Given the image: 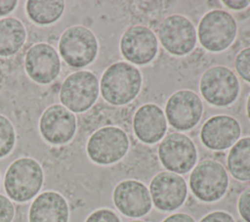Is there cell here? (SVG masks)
I'll return each mask as SVG.
<instances>
[{
    "instance_id": "1",
    "label": "cell",
    "mask_w": 250,
    "mask_h": 222,
    "mask_svg": "<svg viewBox=\"0 0 250 222\" xmlns=\"http://www.w3.org/2000/svg\"><path fill=\"white\" fill-rule=\"evenodd\" d=\"M142 85L140 70L126 62L109 66L101 79V93L109 104L121 106L130 103L139 94Z\"/></svg>"
},
{
    "instance_id": "2",
    "label": "cell",
    "mask_w": 250,
    "mask_h": 222,
    "mask_svg": "<svg viewBox=\"0 0 250 222\" xmlns=\"http://www.w3.org/2000/svg\"><path fill=\"white\" fill-rule=\"evenodd\" d=\"M43 171L40 164L29 157L15 160L8 168L4 187L10 199L18 202L31 200L41 189Z\"/></svg>"
},
{
    "instance_id": "3",
    "label": "cell",
    "mask_w": 250,
    "mask_h": 222,
    "mask_svg": "<svg viewBox=\"0 0 250 222\" xmlns=\"http://www.w3.org/2000/svg\"><path fill=\"white\" fill-rule=\"evenodd\" d=\"M229 177L225 167L214 159L201 160L191 171L189 187L200 200L212 202L220 200L227 192Z\"/></svg>"
},
{
    "instance_id": "4",
    "label": "cell",
    "mask_w": 250,
    "mask_h": 222,
    "mask_svg": "<svg viewBox=\"0 0 250 222\" xmlns=\"http://www.w3.org/2000/svg\"><path fill=\"white\" fill-rule=\"evenodd\" d=\"M236 35L233 17L223 10L206 13L198 24L200 44L210 52H221L230 46Z\"/></svg>"
},
{
    "instance_id": "5",
    "label": "cell",
    "mask_w": 250,
    "mask_h": 222,
    "mask_svg": "<svg viewBox=\"0 0 250 222\" xmlns=\"http://www.w3.org/2000/svg\"><path fill=\"white\" fill-rule=\"evenodd\" d=\"M59 50L63 61L72 67H83L91 64L98 53V42L87 27L75 25L61 36Z\"/></svg>"
},
{
    "instance_id": "6",
    "label": "cell",
    "mask_w": 250,
    "mask_h": 222,
    "mask_svg": "<svg viewBox=\"0 0 250 222\" xmlns=\"http://www.w3.org/2000/svg\"><path fill=\"white\" fill-rule=\"evenodd\" d=\"M99 95V80L88 70L68 75L61 86L60 100L63 107L74 112L87 111Z\"/></svg>"
},
{
    "instance_id": "7",
    "label": "cell",
    "mask_w": 250,
    "mask_h": 222,
    "mask_svg": "<svg viewBox=\"0 0 250 222\" xmlns=\"http://www.w3.org/2000/svg\"><path fill=\"white\" fill-rule=\"evenodd\" d=\"M199 88L203 98L216 107H226L235 101L239 82L232 70L223 66L211 67L201 76Z\"/></svg>"
},
{
    "instance_id": "8",
    "label": "cell",
    "mask_w": 250,
    "mask_h": 222,
    "mask_svg": "<svg viewBox=\"0 0 250 222\" xmlns=\"http://www.w3.org/2000/svg\"><path fill=\"white\" fill-rule=\"evenodd\" d=\"M129 149L126 133L113 126L103 127L94 132L87 143L89 157L99 164H111L121 159Z\"/></svg>"
},
{
    "instance_id": "9",
    "label": "cell",
    "mask_w": 250,
    "mask_h": 222,
    "mask_svg": "<svg viewBox=\"0 0 250 222\" xmlns=\"http://www.w3.org/2000/svg\"><path fill=\"white\" fill-rule=\"evenodd\" d=\"M158 156L166 169L176 174H184L194 166L197 153L191 139L182 133L173 132L160 142Z\"/></svg>"
},
{
    "instance_id": "10",
    "label": "cell",
    "mask_w": 250,
    "mask_h": 222,
    "mask_svg": "<svg viewBox=\"0 0 250 222\" xmlns=\"http://www.w3.org/2000/svg\"><path fill=\"white\" fill-rule=\"evenodd\" d=\"M158 37L167 52L175 56L186 55L194 48L196 32L191 22L181 15H171L159 24Z\"/></svg>"
},
{
    "instance_id": "11",
    "label": "cell",
    "mask_w": 250,
    "mask_h": 222,
    "mask_svg": "<svg viewBox=\"0 0 250 222\" xmlns=\"http://www.w3.org/2000/svg\"><path fill=\"white\" fill-rule=\"evenodd\" d=\"M202 102L190 90H179L168 99L165 112L168 122L177 130H189L200 120Z\"/></svg>"
},
{
    "instance_id": "12",
    "label": "cell",
    "mask_w": 250,
    "mask_h": 222,
    "mask_svg": "<svg viewBox=\"0 0 250 222\" xmlns=\"http://www.w3.org/2000/svg\"><path fill=\"white\" fill-rule=\"evenodd\" d=\"M149 194L156 208L172 211L184 203L188 189L183 177L173 172L163 171L152 178L149 184Z\"/></svg>"
},
{
    "instance_id": "13",
    "label": "cell",
    "mask_w": 250,
    "mask_h": 222,
    "mask_svg": "<svg viewBox=\"0 0 250 222\" xmlns=\"http://www.w3.org/2000/svg\"><path fill=\"white\" fill-rule=\"evenodd\" d=\"M157 39L151 29L144 25H133L126 29L120 40L122 56L130 63L146 65L157 53Z\"/></svg>"
},
{
    "instance_id": "14",
    "label": "cell",
    "mask_w": 250,
    "mask_h": 222,
    "mask_svg": "<svg viewBox=\"0 0 250 222\" xmlns=\"http://www.w3.org/2000/svg\"><path fill=\"white\" fill-rule=\"evenodd\" d=\"M43 138L51 144L62 145L71 140L76 130L74 114L62 105H52L45 110L39 121Z\"/></svg>"
},
{
    "instance_id": "15",
    "label": "cell",
    "mask_w": 250,
    "mask_h": 222,
    "mask_svg": "<svg viewBox=\"0 0 250 222\" xmlns=\"http://www.w3.org/2000/svg\"><path fill=\"white\" fill-rule=\"evenodd\" d=\"M113 202L125 216L141 217L151 208V198L147 188L136 180L120 182L113 191Z\"/></svg>"
},
{
    "instance_id": "16",
    "label": "cell",
    "mask_w": 250,
    "mask_h": 222,
    "mask_svg": "<svg viewBox=\"0 0 250 222\" xmlns=\"http://www.w3.org/2000/svg\"><path fill=\"white\" fill-rule=\"evenodd\" d=\"M24 67L32 80L40 84H48L58 76L61 63L56 50L51 45L38 43L27 50Z\"/></svg>"
},
{
    "instance_id": "17",
    "label": "cell",
    "mask_w": 250,
    "mask_h": 222,
    "mask_svg": "<svg viewBox=\"0 0 250 222\" xmlns=\"http://www.w3.org/2000/svg\"><path fill=\"white\" fill-rule=\"evenodd\" d=\"M238 121L229 115H215L207 119L200 130V139L210 150L222 151L233 146L240 136Z\"/></svg>"
},
{
    "instance_id": "18",
    "label": "cell",
    "mask_w": 250,
    "mask_h": 222,
    "mask_svg": "<svg viewBox=\"0 0 250 222\" xmlns=\"http://www.w3.org/2000/svg\"><path fill=\"white\" fill-rule=\"evenodd\" d=\"M133 128L137 138L146 144H154L160 141L167 130L163 111L154 104L141 106L135 112Z\"/></svg>"
},
{
    "instance_id": "19",
    "label": "cell",
    "mask_w": 250,
    "mask_h": 222,
    "mask_svg": "<svg viewBox=\"0 0 250 222\" xmlns=\"http://www.w3.org/2000/svg\"><path fill=\"white\" fill-rule=\"evenodd\" d=\"M68 206L64 198L56 192H44L32 202L29 222H67Z\"/></svg>"
},
{
    "instance_id": "20",
    "label": "cell",
    "mask_w": 250,
    "mask_h": 222,
    "mask_svg": "<svg viewBox=\"0 0 250 222\" xmlns=\"http://www.w3.org/2000/svg\"><path fill=\"white\" fill-rule=\"evenodd\" d=\"M25 29L17 19L0 20V56L8 57L16 54L23 45Z\"/></svg>"
},
{
    "instance_id": "21",
    "label": "cell",
    "mask_w": 250,
    "mask_h": 222,
    "mask_svg": "<svg viewBox=\"0 0 250 222\" xmlns=\"http://www.w3.org/2000/svg\"><path fill=\"white\" fill-rule=\"evenodd\" d=\"M227 165L229 173L236 180H250V137L241 138L231 147Z\"/></svg>"
},
{
    "instance_id": "22",
    "label": "cell",
    "mask_w": 250,
    "mask_h": 222,
    "mask_svg": "<svg viewBox=\"0 0 250 222\" xmlns=\"http://www.w3.org/2000/svg\"><path fill=\"white\" fill-rule=\"evenodd\" d=\"M64 9L62 1H27L26 13L38 24H49L58 21Z\"/></svg>"
},
{
    "instance_id": "23",
    "label": "cell",
    "mask_w": 250,
    "mask_h": 222,
    "mask_svg": "<svg viewBox=\"0 0 250 222\" xmlns=\"http://www.w3.org/2000/svg\"><path fill=\"white\" fill-rule=\"evenodd\" d=\"M16 141L14 127L10 120L0 114V157L7 155L13 149Z\"/></svg>"
},
{
    "instance_id": "24",
    "label": "cell",
    "mask_w": 250,
    "mask_h": 222,
    "mask_svg": "<svg viewBox=\"0 0 250 222\" xmlns=\"http://www.w3.org/2000/svg\"><path fill=\"white\" fill-rule=\"evenodd\" d=\"M234 66L238 75L250 83V47L241 50L236 55Z\"/></svg>"
},
{
    "instance_id": "25",
    "label": "cell",
    "mask_w": 250,
    "mask_h": 222,
    "mask_svg": "<svg viewBox=\"0 0 250 222\" xmlns=\"http://www.w3.org/2000/svg\"><path fill=\"white\" fill-rule=\"evenodd\" d=\"M85 222H120V219L112 210L104 208L91 213Z\"/></svg>"
},
{
    "instance_id": "26",
    "label": "cell",
    "mask_w": 250,
    "mask_h": 222,
    "mask_svg": "<svg viewBox=\"0 0 250 222\" xmlns=\"http://www.w3.org/2000/svg\"><path fill=\"white\" fill-rule=\"evenodd\" d=\"M237 209L246 222H250V187L246 188L240 195L237 202Z\"/></svg>"
},
{
    "instance_id": "27",
    "label": "cell",
    "mask_w": 250,
    "mask_h": 222,
    "mask_svg": "<svg viewBox=\"0 0 250 222\" xmlns=\"http://www.w3.org/2000/svg\"><path fill=\"white\" fill-rule=\"evenodd\" d=\"M15 213V208L11 200L0 195V222H11Z\"/></svg>"
},
{
    "instance_id": "28",
    "label": "cell",
    "mask_w": 250,
    "mask_h": 222,
    "mask_svg": "<svg viewBox=\"0 0 250 222\" xmlns=\"http://www.w3.org/2000/svg\"><path fill=\"white\" fill-rule=\"evenodd\" d=\"M199 222H234V220L228 212L214 211L205 215Z\"/></svg>"
},
{
    "instance_id": "29",
    "label": "cell",
    "mask_w": 250,
    "mask_h": 222,
    "mask_svg": "<svg viewBox=\"0 0 250 222\" xmlns=\"http://www.w3.org/2000/svg\"><path fill=\"white\" fill-rule=\"evenodd\" d=\"M162 222H194V219L186 213H176L168 216Z\"/></svg>"
},
{
    "instance_id": "30",
    "label": "cell",
    "mask_w": 250,
    "mask_h": 222,
    "mask_svg": "<svg viewBox=\"0 0 250 222\" xmlns=\"http://www.w3.org/2000/svg\"><path fill=\"white\" fill-rule=\"evenodd\" d=\"M17 5V1L14 0H0V16L7 15L11 13Z\"/></svg>"
},
{
    "instance_id": "31",
    "label": "cell",
    "mask_w": 250,
    "mask_h": 222,
    "mask_svg": "<svg viewBox=\"0 0 250 222\" xmlns=\"http://www.w3.org/2000/svg\"><path fill=\"white\" fill-rule=\"evenodd\" d=\"M223 3L229 9L232 10H241L246 8L249 4L250 1H223Z\"/></svg>"
},
{
    "instance_id": "32",
    "label": "cell",
    "mask_w": 250,
    "mask_h": 222,
    "mask_svg": "<svg viewBox=\"0 0 250 222\" xmlns=\"http://www.w3.org/2000/svg\"><path fill=\"white\" fill-rule=\"evenodd\" d=\"M246 111H247V116L250 119V95L247 99V103H246Z\"/></svg>"
},
{
    "instance_id": "33",
    "label": "cell",
    "mask_w": 250,
    "mask_h": 222,
    "mask_svg": "<svg viewBox=\"0 0 250 222\" xmlns=\"http://www.w3.org/2000/svg\"><path fill=\"white\" fill-rule=\"evenodd\" d=\"M129 222H145V221H142V220H132V221H129Z\"/></svg>"
}]
</instances>
